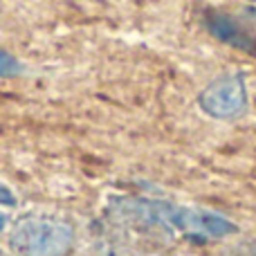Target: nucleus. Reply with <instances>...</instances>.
Masks as SVG:
<instances>
[{"instance_id":"1","label":"nucleus","mask_w":256,"mask_h":256,"mask_svg":"<svg viewBox=\"0 0 256 256\" xmlns=\"http://www.w3.org/2000/svg\"><path fill=\"white\" fill-rule=\"evenodd\" d=\"M9 245L14 256H68L74 245V227L61 216L27 214L14 225Z\"/></svg>"},{"instance_id":"2","label":"nucleus","mask_w":256,"mask_h":256,"mask_svg":"<svg viewBox=\"0 0 256 256\" xmlns=\"http://www.w3.org/2000/svg\"><path fill=\"white\" fill-rule=\"evenodd\" d=\"M132 209H135V216H142L144 220L176 227V230L191 236H214V238H218V236H227L236 232V225L232 220L218 216V214L202 212V209L178 207V204L168 202H148V200H135Z\"/></svg>"},{"instance_id":"3","label":"nucleus","mask_w":256,"mask_h":256,"mask_svg":"<svg viewBox=\"0 0 256 256\" xmlns=\"http://www.w3.org/2000/svg\"><path fill=\"white\" fill-rule=\"evenodd\" d=\"M198 104L214 120H232L248 108V88L240 74H222L200 92Z\"/></svg>"},{"instance_id":"4","label":"nucleus","mask_w":256,"mask_h":256,"mask_svg":"<svg viewBox=\"0 0 256 256\" xmlns=\"http://www.w3.org/2000/svg\"><path fill=\"white\" fill-rule=\"evenodd\" d=\"M16 204V194L7 184H0V207H14Z\"/></svg>"},{"instance_id":"5","label":"nucleus","mask_w":256,"mask_h":256,"mask_svg":"<svg viewBox=\"0 0 256 256\" xmlns=\"http://www.w3.org/2000/svg\"><path fill=\"white\" fill-rule=\"evenodd\" d=\"M4 225H7V216H4V214H0V232L4 230Z\"/></svg>"},{"instance_id":"6","label":"nucleus","mask_w":256,"mask_h":256,"mask_svg":"<svg viewBox=\"0 0 256 256\" xmlns=\"http://www.w3.org/2000/svg\"><path fill=\"white\" fill-rule=\"evenodd\" d=\"M0 256H12V254H7V252H2V250H0Z\"/></svg>"}]
</instances>
